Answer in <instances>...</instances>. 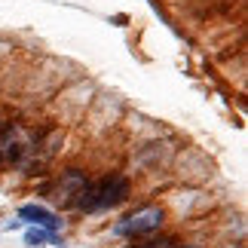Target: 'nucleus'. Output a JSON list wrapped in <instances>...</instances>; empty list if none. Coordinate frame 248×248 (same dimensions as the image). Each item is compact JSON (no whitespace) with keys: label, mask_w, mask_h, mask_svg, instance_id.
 I'll return each mask as SVG.
<instances>
[{"label":"nucleus","mask_w":248,"mask_h":248,"mask_svg":"<svg viewBox=\"0 0 248 248\" xmlns=\"http://www.w3.org/2000/svg\"><path fill=\"white\" fill-rule=\"evenodd\" d=\"M129 193H132L129 178L108 175V178H98V181H86L71 208L86 212V215H98V212H108V208L123 205L129 199Z\"/></svg>","instance_id":"obj_1"},{"label":"nucleus","mask_w":248,"mask_h":248,"mask_svg":"<svg viewBox=\"0 0 248 248\" xmlns=\"http://www.w3.org/2000/svg\"><path fill=\"white\" fill-rule=\"evenodd\" d=\"M163 208L159 205H144L138 208V212L126 215L123 221H117V227H113V233L117 236H126V239H141V236H150L156 233L159 227H163Z\"/></svg>","instance_id":"obj_2"},{"label":"nucleus","mask_w":248,"mask_h":248,"mask_svg":"<svg viewBox=\"0 0 248 248\" xmlns=\"http://www.w3.org/2000/svg\"><path fill=\"white\" fill-rule=\"evenodd\" d=\"M83 184H86L83 171L68 169L43 187V196H49V202H55V205H74V199H77V193L83 190Z\"/></svg>","instance_id":"obj_3"},{"label":"nucleus","mask_w":248,"mask_h":248,"mask_svg":"<svg viewBox=\"0 0 248 248\" xmlns=\"http://www.w3.org/2000/svg\"><path fill=\"white\" fill-rule=\"evenodd\" d=\"M18 217L28 221V224H34V227H43V230H49V233L62 230V217L52 215L49 208H43V205H22L18 208Z\"/></svg>","instance_id":"obj_4"},{"label":"nucleus","mask_w":248,"mask_h":248,"mask_svg":"<svg viewBox=\"0 0 248 248\" xmlns=\"http://www.w3.org/2000/svg\"><path fill=\"white\" fill-rule=\"evenodd\" d=\"M52 236L55 233H49V230H43V227H28V230H25V245H31V248H40V245H46V242H49L52 239Z\"/></svg>","instance_id":"obj_5"},{"label":"nucleus","mask_w":248,"mask_h":248,"mask_svg":"<svg viewBox=\"0 0 248 248\" xmlns=\"http://www.w3.org/2000/svg\"><path fill=\"white\" fill-rule=\"evenodd\" d=\"M147 248H196V245H187V242H150Z\"/></svg>","instance_id":"obj_6"}]
</instances>
